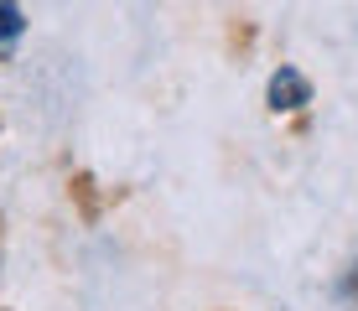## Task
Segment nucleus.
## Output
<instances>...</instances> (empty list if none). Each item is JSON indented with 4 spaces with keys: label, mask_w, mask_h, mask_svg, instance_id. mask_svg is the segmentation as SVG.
I'll list each match as a JSON object with an SVG mask.
<instances>
[{
    "label": "nucleus",
    "mask_w": 358,
    "mask_h": 311,
    "mask_svg": "<svg viewBox=\"0 0 358 311\" xmlns=\"http://www.w3.org/2000/svg\"><path fill=\"white\" fill-rule=\"evenodd\" d=\"M301 104H312V83L301 78L296 68H280L275 78H270V109H301Z\"/></svg>",
    "instance_id": "f257e3e1"
},
{
    "label": "nucleus",
    "mask_w": 358,
    "mask_h": 311,
    "mask_svg": "<svg viewBox=\"0 0 358 311\" xmlns=\"http://www.w3.org/2000/svg\"><path fill=\"white\" fill-rule=\"evenodd\" d=\"M21 31H27V16H21V6H16V0H0V57L16 52Z\"/></svg>",
    "instance_id": "f03ea898"
}]
</instances>
